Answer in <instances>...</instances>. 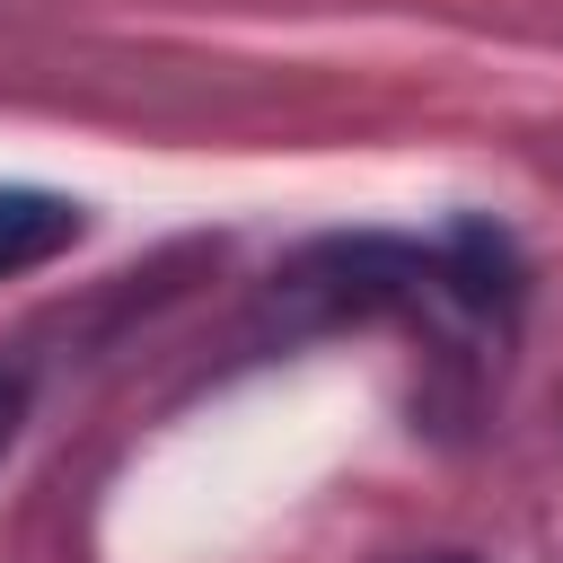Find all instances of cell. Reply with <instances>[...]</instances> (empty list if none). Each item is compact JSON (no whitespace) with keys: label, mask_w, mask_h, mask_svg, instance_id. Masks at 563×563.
Masks as SVG:
<instances>
[{"label":"cell","mask_w":563,"mask_h":563,"mask_svg":"<svg viewBox=\"0 0 563 563\" xmlns=\"http://www.w3.org/2000/svg\"><path fill=\"white\" fill-rule=\"evenodd\" d=\"M18 422H26V378H18V361H0V457H9Z\"/></svg>","instance_id":"cell-2"},{"label":"cell","mask_w":563,"mask_h":563,"mask_svg":"<svg viewBox=\"0 0 563 563\" xmlns=\"http://www.w3.org/2000/svg\"><path fill=\"white\" fill-rule=\"evenodd\" d=\"M88 238V211L70 194H44V185H0V282L9 273H35L53 255H70Z\"/></svg>","instance_id":"cell-1"},{"label":"cell","mask_w":563,"mask_h":563,"mask_svg":"<svg viewBox=\"0 0 563 563\" xmlns=\"http://www.w3.org/2000/svg\"><path fill=\"white\" fill-rule=\"evenodd\" d=\"M449 563H466V554H449Z\"/></svg>","instance_id":"cell-3"}]
</instances>
